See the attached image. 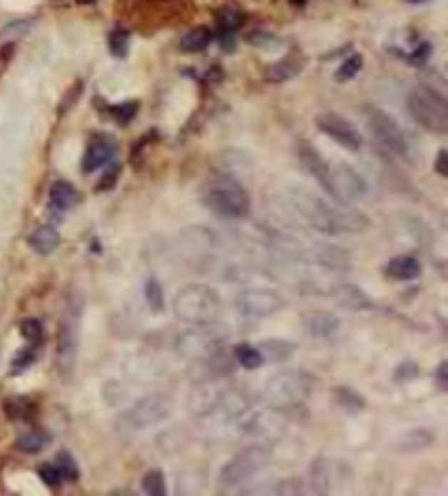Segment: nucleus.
<instances>
[{
  "instance_id": "nucleus-2",
  "label": "nucleus",
  "mask_w": 448,
  "mask_h": 496,
  "mask_svg": "<svg viewBox=\"0 0 448 496\" xmlns=\"http://www.w3.org/2000/svg\"><path fill=\"white\" fill-rule=\"evenodd\" d=\"M201 199L205 208L213 210L217 217L232 221L245 219L252 208V199L245 186L228 173H215L208 177V182L203 184Z\"/></svg>"
},
{
  "instance_id": "nucleus-10",
  "label": "nucleus",
  "mask_w": 448,
  "mask_h": 496,
  "mask_svg": "<svg viewBox=\"0 0 448 496\" xmlns=\"http://www.w3.org/2000/svg\"><path fill=\"white\" fill-rule=\"evenodd\" d=\"M367 193L363 177L346 162L330 164L328 168V195L337 203H352Z\"/></svg>"
},
{
  "instance_id": "nucleus-42",
  "label": "nucleus",
  "mask_w": 448,
  "mask_h": 496,
  "mask_svg": "<svg viewBox=\"0 0 448 496\" xmlns=\"http://www.w3.org/2000/svg\"><path fill=\"white\" fill-rule=\"evenodd\" d=\"M33 363H36V345H26V348L16 352V357H14V370L16 372H22V370L31 368Z\"/></svg>"
},
{
  "instance_id": "nucleus-50",
  "label": "nucleus",
  "mask_w": 448,
  "mask_h": 496,
  "mask_svg": "<svg viewBox=\"0 0 448 496\" xmlns=\"http://www.w3.org/2000/svg\"><path fill=\"white\" fill-rule=\"evenodd\" d=\"M79 3H81V5H94L96 0H79Z\"/></svg>"
},
{
  "instance_id": "nucleus-36",
  "label": "nucleus",
  "mask_w": 448,
  "mask_h": 496,
  "mask_svg": "<svg viewBox=\"0 0 448 496\" xmlns=\"http://www.w3.org/2000/svg\"><path fill=\"white\" fill-rule=\"evenodd\" d=\"M121 175H123V166L118 162H110L108 168L103 171V175L98 177V182H96V193H108L112 188H116L118 180H121Z\"/></svg>"
},
{
  "instance_id": "nucleus-33",
  "label": "nucleus",
  "mask_w": 448,
  "mask_h": 496,
  "mask_svg": "<svg viewBox=\"0 0 448 496\" xmlns=\"http://www.w3.org/2000/svg\"><path fill=\"white\" fill-rule=\"evenodd\" d=\"M141 485H143L145 494H151V496H164L166 494V479H164L162 470H158V468L145 472Z\"/></svg>"
},
{
  "instance_id": "nucleus-5",
  "label": "nucleus",
  "mask_w": 448,
  "mask_h": 496,
  "mask_svg": "<svg viewBox=\"0 0 448 496\" xmlns=\"http://www.w3.org/2000/svg\"><path fill=\"white\" fill-rule=\"evenodd\" d=\"M81 313H83V298L71 293L66 298L59 317V333H57V370L61 378H71L77 365Z\"/></svg>"
},
{
  "instance_id": "nucleus-25",
  "label": "nucleus",
  "mask_w": 448,
  "mask_h": 496,
  "mask_svg": "<svg viewBox=\"0 0 448 496\" xmlns=\"http://www.w3.org/2000/svg\"><path fill=\"white\" fill-rule=\"evenodd\" d=\"M234 357L238 361V365L243 370H258L265 365V354L260 352V348L252 345V343H238L234 350Z\"/></svg>"
},
{
  "instance_id": "nucleus-45",
  "label": "nucleus",
  "mask_w": 448,
  "mask_h": 496,
  "mask_svg": "<svg viewBox=\"0 0 448 496\" xmlns=\"http://www.w3.org/2000/svg\"><path fill=\"white\" fill-rule=\"evenodd\" d=\"M431 55V44L429 42H422L418 49H413V55L409 57L411 64H424Z\"/></svg>"
},
{
  "instance_id": "nucleus-11",
  "label": "nucleus",
  "mask_w": 448,
  "mask_h": 496,
  "mask_svg": "<svg viewBox=\"0 0 448 496\" xmlns=\"http://www.w3.org/2000/svg\"><path fill=\"white\" fill-rule=\"evenodd\" d=\"M287 300L273 289H248L240 291L234 300L236 310L250 317V320H265V317H271L275 313H280L285 308Z\"/></svg>"
},
{
  "instance_id": "nucleus-9",
  "label": "nucleus",
  "mask_w": 448,
  "mask_h": 496,
  "mask_svg": "<svg viewBox=\"0 0 448 496\" xmlns=\"http://www.w3.org/2000/svg\"><path fill=\"white\" fill-rule=\"evenodd\" d=\"M271 462V450L267 446H248L236 452L219 472V483L225 487H236L256 477Z\"/></svg>"
},
{
  "instance_id": "nucleus-21",
  "label": "nucleus",
  "mask_w": 448,
  "mask_h": 496,
  "mask_svg": "<svg viewBox=\"0 0 448 496\" xmlns=\"http://www.w3.org/2000/svg\"><path fill=\"white\" fill-rule=\"evenodd\" d=\"M433 442H435V433L433 431H429V429H413V431L402 433L396 440V448L400 452H422Z\"/></svg>"
},
{
  "instance_id": "nucleus-40",
  "label": "nucleus",
  "mask_w": 448,
  "mask_h": 496,
  "mask_svg": "<svg viewBox=\"0 0 448 496\" xmlns=\"http://www.w3.org/2000/svg\"><path fill=\"white\" fill-rule=\"evenodd\" d=\"M240 24H243V11H238L234 7H225L219 11V29L236 31Z\"/></svg>"
},
{
  "instance_id": "nucleus-3",
  "label": "nucleus",
  "mask_w": 448,
  "mask_h": 496,
  "mask_svg": "<svg viewBox=\"0 0 448 496\" xmlns=\"http://www.w3.org/2000/svg\"><path fill=\"white\" fill-rule=\"evenodd\" d=\"M315 376L297 368L280 370L263 385V400L275 411H291L313 396Z\"/></svg>"
},
{
  "instance_id": "nucleus-44",
  "label": "nucleus",
  "mask_w": 448,
  "mask_h": 496,
  "mask_svg": "<svg viewBox=\"0 0 448 496\" xmlns=\"http://www.w3.org/2000/svg\"><path fill=\"white\" fill-rule=\"evenodd\" d=\"M418 365L416 363H411V361H404V363H400L398 368H396V372H394V378L396 380H400V383H404V380H411L413 376H418Z\"/></svg>"
},
{
  "instance_id": "nucleus-30",
  "label": "nucleus",
  "mask_w": 448,
  "mask_h": 496,
  "mask_svg": "<svg viewBox=\"0 0 448 496\" xmlns=\"http://www.w3.org/2000/svg\"><path fill=\"white\" fill-rule=\"evenodd\" d=\"M145 300H147V306H149L156 315L164 310L166 300H164V289H162V285H160L158 278H149V280L145 282Z\"/></svg>"
},
{
  "instance_id": "nucleus-28",
  "label": "nucleus",
  "mask_w": 448,
  "mask_h": 496,
  "mask_svg": "<svg viewBox=\"0 0 448 496\" xmlns=\"http://www.w3.org/2000/svg\"><path fill=\"white\" fill-rule=\"evenodd\" d=\"M53 442V437L44 431H31V433H24L18 442H16V448L26 452V455H38L42 452L49 444Z\"/></svg>"
},
{
  "instance_id": "nucleus-4",
  "label": "nucleus",
  "mask_w": 448,
  "mask_h": 496,
  "mask_svg": "<svg viewBox=\"0 0 448 496\" xmlns=\"http://www.w3.org/2000/svg\"><path fill=\"white\" fill-rule=\"evenodd\" d=\"M170 308H173V315L184 324L213 326L221 315V300L213 287L193 282V285L182 287L173 295Z\"/></svg>"
},
{
  "instance_id": "nucleus-17",
  "label": "nucleus",
  "mask_w": 448,
  "mask_h": 496,
  "mask_svg": "<svg viewBox=\"0 0 448 496\" xmlns=\"http://www.w3.org/2000/svg\"><path fill=\"white\" fill-rule=\"evenodd\" d=\"M297 156H300L302 166L311 173L317 180V184L328 193V168H330V164L317 153V149H313L311 145H306V143H300Z\"/></svg>"
},
{
  "instance_id": "nucleus-37",
  "label": "nucleus",
  "mask_w": 448,
  "mask_h": 496,
  "mask_svg": "<svg viewBox=\"0 0 448 496\" xmlns=\"http://www.w3.org/2000/svg\"><path fill=\"white\" fill-rule=\"evenodd\" d=\"M55 466L59 468L63 481H77L79 479V468H77V462L73 459L71 452H59L55 459Z\"/></svg>"
},
{
  "instance_id": "nucleus-23",
  "label": "nucleus",
  "mask_w": 448,
  "mask_h": 496,
  "mask_svg": "<svg viewBox=\"0 0 448 496\" xmlns=\"http://www.w3.org/2000/svg\"><path fill=\"white\" fill-rule=\"evenodd\" d=\"M300 70H302V64H300L297 59L287 57V59H280V61H275V64L267 66L265 79H267L269 83H285V81L297 77Z\"/></svg>"
},
{
  "instance_id": "nucleus-15",
  "label": "nucleus",
  "mask_w": 448,
  "mask_h": 496,
  "mask_svg": "<svg viewBox=\"0 0 448 496\" xmlns=\"http://www.w3.org/2000/svg\"><path fill=\"white\" fill-rule=\"evenodd\" d=\"M302 328L306 330V335L315 339H328L341 328V322L337 315L328 310H313L302 317Z\"/></svg>"
},
{
  "instance_id": "nucleus-32",
  "label": "nucleus",
  "mask_w": 448,
  "mask_h": 496,
  "mask_svg": "<svg viewBox=\"0 0 448 496\" xmlns=\"http://www.w3.org/2000/svg\"><path fill=\"white\" fill-rule=\"evenodd\" d=\"M361 68H363V57H361V55H350L346 61H343V64L337 68V73H335V81L346 83V81L355 79V77L361 73Z\"/></svg>"
},
{
  "instance_id": "nucleus-29",
  "label": "nucleus",
  "mask_w": 448,
  "mask_h": 496,
  "mask_svg": "<svg viewBox=\"0 0 448 496\" xmlns=\"http://www.w3.org/2000/svg\"><path fill=\"white\" fill-rule=\"evenodd\" d=\"M293 350H295V345L289 343V341H282V339H267V341L260 343V352L267 354V357L273 359V361L289 359L293 354Z\"/></svg>"
},
{
  "instance_id": "nucleus-38",
  "label": "nucleus",
  "mask_w": 448,
  "mask_h": 496,
  "mask_svg": "<svg viewBox=\"0 0 448 496\" xmlns=\"http://www.w3.org/2000/svg\"><path fill=\"white\" fill-rule=\"evenodd\" d=\"M248 42H250L252 46H256V49H260V51H275V49H278V46L282 44L280 38H275V35L265 33V31L250 33V35H248Z\"/></svg>"
},
{
  "instance_id": "nucleus-47",
  "label": "nucleus",
  "mask_w": 448,
  "mask_h": 496,
  "mask_svg": "<svg viewBox=\"0 0 448 496\" xmlns=\"http://www.w3.org/2000/svg\"><path fill=\"white\" fill-rule=\"evenodd\" d=\"M435 376H437V385H439L442 389H446V387H448V363H446V361L439 363Z\"/></svg>"
},
{
  "instance_id": "nucleus-19",
  "label": "nucleus",
  "mask_w": 448,
  "mask_h": 496,
  "mask_svg": "<svg viewBox=\"0 0 448 496\" xmlns=\"http://www.w3.org/2000/svg\"><path fill=\"white\" fill-rule=\"evenodd\" d=\"M387 275L392 280H400V282H409V280H418L422 275V265L416 256H396L387 263L385 267Z\"/></svg>"
},
{
  "instance_id": "nucleus-48",
  "label": "nucleus",
  "mask_w": 448,
  "mask_h": 496,
  "mask_svg": "<svg viewBox=\"0 0 448 496\" xmlns=\"http://www.w3.org/2000/svg\"><path fill=\"white\" fill-rule=\"evenodd\" d=\"M291 5H295V7H304L306 5V0H289Z\"/></svg>"
},
{
  "instance_id": "nucleus-24",
  "label": "nucleus",
  "mask_w": 448,
  "mask_h": 496,
  "mask_svg": "<svg viewBox=\"0 0 448 496\" xmlns=\"http://www.w3.org/2000/svg\"><path fill=\"white\" fill-rule=\"evenodd\" d=\"M213 38H215V35H213V31L208 26H195L182 38L180 49L184 53H201V51H205L213 44Z\"/></svg>"
},
{
  "instance_id": "nucleus-39",
  "label": "nucleus",
  "mask_w": 448,
  "mask_h": 496,
  "mask_svg": "<svg viewBox=\"0 0 448 496\" xmlns=\"http://www.w3.org/2000/svg\"><path fill=\"white\" fill-rule=\"evenodd\" d=\"M136 114H138V101H125L112 108V116L118 125H129Z\"/></svg>"
},
{
  "instance_id": "nucleus-8",
  "label": "nucleus",
  "mask_w": 448,
  "mask_h": 496,
  "mask_svg": "<svg viewBox=\"0 0 448 496\" xmlns=\"http://www.w3.org/2000/svg\"><path fill=\"white\" fill-rule=\"evenodd\" d=\"M178 350L184 359L199 363V365H208L215 368L217 374H221L219 368V359H228L225 354V343L221 339L219 333H215L208 326H199L195 330H188L180 337L178 341Z\"/></svg>"
},
{
  "instance_id": "nucleus-14",
  "label": "nucleus",
  "mask_w": 448,
  "mask_h": 496,
  "mask_svg": "<svg viewBox=\"0 0 448 496\" xmlns=\"http://www.w3.org/2000/svg\"><path fill=\"white\" fill-rule=\"evenodd\" d=\"M118 153V143L116 138L110 133H94L90 138V143L83 151L81 158V171L83 173H94L103 166H108L110 162H114Z\"/></svg>"
},
{
  "instance_id": "nucleus-27",
  "label": "nucleus",
  "mask_w": 448,
  "mask_h": 496,
  "mask_svg": "<svg viewBox=\"0 0 448 496\" xmlns=\"http://www.w3.org/2000/svg\"><path fill=\"white\" fill-rule=\"evenodd\" d=\"M308 483H311V490L315 494H324L328 492L330 479H328V462L324 457H315L311 468H308Z\"/></svg>"
},
{
  "instance_id": "nucleus-13",
  "label": "nucleus",
  "mask_w": 448,
  "mask_h": 496,
  "mask_svg": "<svg viewBox=\"0 0 448 496\" xmlns=\"http://www.w3.org/2000/svg\"><path fill=\"white\" fill-rule=\"evenodd\" d=\"M317 129L326 136H330L337 145H341L343 149L348 151H359L363 147V138L359 133V129L348 121L343 118L335 112H326V114H320L317 121H315Z\"/></svg>"
},
{
  "instance_id": "nucleus-26",
  "label": "nucleus",
  "mask_w": 448,
  "mask_h": 496,
  "mask_svg": "<svg viewBox=\"0 0 448 496\" xmlns=\"http://www.w3.org/2000/svg\"><path fill=\"white\" fill-rule=\"evenodd\" d=\"M332 398L343 411H348V413H359L361 409H365V398L359 392H355L352 387H335Z\"/></svg>"
},
{
  "instance_id": "nucleus-22",
  "label": "nucleus",
  "mask_w": 448,
  "mask_h": 496,
  "mask_svg": "<svg viewBox=\"0 0 448 496\" xmlns=\"http://www.w3.org/2000/svg\"><path fill=\"white\" fill-rule=\"evenodd\" d=\"M49 199L59 210H71V208H75L81 201V195H79V191L71 182L57 180V182H53V186L49 191Z\"/></svg>"
},
{
  "instance_id": "nucleus-41",
  "label": "nucleus",
  "mask_w": 448,
  "mask_h": 496,
  "mask_svg": "<svg viewBox=\"0 0 448 496\" xmlns=\"http://www.w3.org/2000/svg\"><path fill=\"white\" fill-rule=\"evenodd\" d=\"M38 475H40V479H42V483L44 485H49L51 490H57L59 485H61V472H59V468L55 466V464H42L40 468H38Z\"/></svg>"
},
{
  "instance_id": "nucleus-34",
  "label": "nucleus",
  "mask_w": 448,
  "mask_h": 496,
  "mask_svg": "<svg viewBox=\"0 0 448 496\" xmlns=\"http://www.w3.org/2000/svg\"><path fill=\"white\" fill-rule=\"evenodd\" d=\"M20 335L24 337V341L29 345L38 348L42 343V339H44V326H42L40 320H36V317H29V320H24L20 324Z\"/></svg>"
},
{
  "instance_id": "nucleus-49",
  "label": "nucleus",
  "mask_w": 448,
  "mask_h": 496,
  "mask_svg": "<svg viewBox=\"0 0 448 496\" xmlns=\"http://www.w3.org/2000/svg\"><path fill=\"white\" fill-rule=\"evenodd\" d=\"M409 5H424V3H429V0H407Z\"/></svg>"
},
{
  "instance_id": "nucleus-31",
  "label": "nucleus",
  "mask_w": 448,
  "mask_h": 496,
  "mask_svg": "<svg viewBox=\"0 0 448 496\" xmlns=\"http://www.w3.org/2000/svg\"><path fill=\"white\" fill-rule=\"evenodd\" d=\"M36 405H33L26 396H16L5 403V411L11 420H29Z\"/></svg>"
},
{
  "instance_id": "nucleus-6",
  "label": "nucleus",
  "mask_w": 448,
  "mask_h": 496,
  "mask_svg": "<svg viewBox=\"0 0 448 496\" xmlns=\"http://www.w3.org/2000/svg\"><path fill=\"white\" fill-rule=\"evenodd\" d=\"M170 411H173V400L166 394H149L141 400H136L131 407H127L118 420L116 429L125 435L141 433L145 429H151L156 424L164 422Z\"/></svg>"
},
{
  "instance_id": "nucleus-43",
  "label": "nucleus",
  "mask_w": 448,
  "mask_h": 496,
  "mask_svg": "<svg viewBox=\"0 0 448 496\" xmlns=\"http://www.w3.org/2000/svg\"><path fill=\"white\" fill-rule=\"evenodd\" d=\"M31 22L29 20H16L11 24H7L3 31H0V42H7V40H16V38H22V35L29 31Z\"/></svg>"
},
{
  "instance_id": "nucleus-20",
  "label": "nucleus",
  "mask_w": 448,
  "mask_h": 496,
  "mask_svg": "<svg viewBox=\"0 0 448 496\" xmlns=\"http://www.w3.org/2000/svg\"><path fill=\"white\" fill-rule=\"evenodd\" d=\"M215 234L208 228H188L182 232V245L186 252L193 254H205L215 245Z\"/></svg>"
},
{
  "instance_id": "nucleus-46",
  "label": "nucleus",
  "mask_w": 448,
  "mask_h": 496,
  "mask_svg": "<svg viewBox=\"0 0 448 496\" xmlns=\"http://www.w3.org/2000/svg\"><path fill=\"white\" fill-rule=\"evenodd\" d=\"M446 158H448V153H446V149H442V151L437 153V160H435V171H437L442 177H446V175H448V164H446Z\"/></svg>"
},
{
  "instance_id": "nucleus-18",
  "label": "nucleus",
  "mask_w": 448,
  "mask_h": 496,
  "mask_svg": "<svg viewBox=\"0 0 448 496\" xmlns=\"http://www.w3.org/2000/svg\"><path fill=\"white\" fill-rule=\"evenodd\" d=\"M29 247L40 256H51L57 247L61 245V234L53 226H42L36 232H31L26 238Z\"/></svg>"
},
{
  "instance_id": "nucleus-7",
  "label": "nucleus",
  "mask_w": 448,
  "mask_h": 496,
  "mask_svg": "<svg viewBox=\"0 0 448 496\" xmlns=\"http://www.w3.org/2000/svg\"><path fill=\"white\" fill-rule=\"evenodd\" d=\"M407 108L411 118L431 133L448 131V103L446 98L429 86H418L409 92Z\"/></svg>"
},
{
  "instance_id": "nucleus-12",
  "label": "nucleus",
  "mask_w": 448,
  "mask_h": 496,
  "mask_svg": "<svg viewBox=\"0 0 448 496\" xmlns=\"http://www.w3.org/2000/svg\"><path fill=\"white\" fill-rule=\"evenodd\" d=\"M367 125H370V131L374 133V138L381 140L390 151H394L398 156H407L409 140L392 114H387L385 110H378V108H370L367 110Z\"/></svg>"
},
{
  "instance_id": "nucleus-16",
  "label": "nucleus",
  "mask_w": 448,
  "mask_h": 496,
  "mask_svg": "<svg viewBox=\"0 0 448 496\" xmlns=\"http://www.w3.org/2000/svg\"><path fill=\"white\" fill-rule=\"evenodd\" d=\"M330 298L335 300L337 306L346 308V310H370L374 308V302L370 295L359 289L357 285H337L330 289Z\"/></svg>"
},
{
  "instance_id": "nucleus-35",
  "label": "nucleus",
  "mask_w": 448,
  "mask_h": 496,
  "mask_svg": "<svg viewBox=\"0 0 448 496\" xmlns=\"http://www.w3.org/2000/svg\"><path fill=\"white\" fill-rule=\"evenodd\" d=\"M129 42H131L129 31H125V29H114V31L110 33V38H108L110 53H112L114 57H118V59L127 57V53H129Z\"/></svg>"
},
{
  "instance_id": "nucleus-1",
  "label": "nucleus",
  "mask_w": 448,
  "mask_h": 496,
  "mask_svg": "<svg viewBox=\"0 0 448 496\" xmlns=\"http://www.w3.org/2000/svg\"><path fill=\"white\" fill-rule=\"evenodd\" d=\"M287 208L308 228L322 234H343V232H363L370 226V219L361 215L348 203H328L315 193L293 188L287 193Z\"/></svg>"
}]
</instances>
